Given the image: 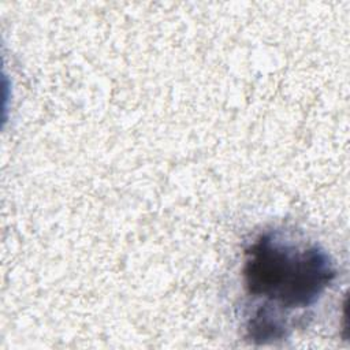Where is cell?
<instances>
[{
    "mask_svg": "<svg viewBox=\"0 0 350 350\" xmlns=\"http://www.w3.org/2000/svg\"><path fill=\"white\" fill-rule=\"evenodd\" d=\"M336 278L331 256L284 230H267L245 249V336L253 343L282 340Z\"/></svg>",
    "mask_w": 350,
    "mask_h": 350,
    "instance_id": "6da1fadb",
    "label": "cell"
}]
</instances>
